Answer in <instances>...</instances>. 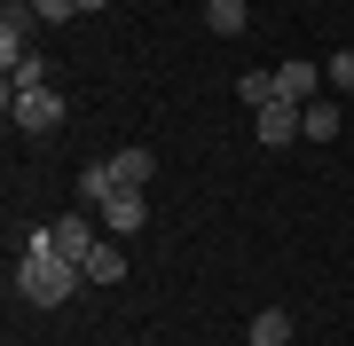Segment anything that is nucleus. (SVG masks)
<instances>
[{"instance_id": "13", "label": "nucleus", "mask_w": 354, "mask_h": 346, "mask_svg": "<svg viewBox=\"0 0 354 346\" xmlns=\"http://www.w3.org/2000/svg\"><path fill=\"white\" fill-rule=\"evenodd\" d=\"M118 276H127V252L102 236V244H95V260H87V283H118Z\"/></svg>"}, {"instance_id": "2", "label": "nucleus", "mask_w": 354, "mask_h": 346, "mask_svg": "<svg viewBox=\"0 0 354 346\" xmlns=\"http://www.w3.org/2000/svg\"><path fill=\"white\" fill-rule=\"evenodd\" d=\"M95 244H102L95 220H87V213H64V220H48V229H32V236H24V252H55V260H71V268H87Z\"/></svg>"}, {"instance_id": "8", "label": "nucleus", "mask_w": 354, "mask_h": 346, "mask_svg": "<svg viewBox=\"0 0 354 346\" xmlns=\"http://www.w3.org/2000/svg\"><path fill=\"white\" fill-rule=\"evenodd\" d=\"M102 166H111V181H118V189H150L158 157H150V150H118V157H102Z\"/></svg>"}, {"instance_id": "4", "label": "nucleus", "mask_w": 354, "mask_h": 346, "mask_svg": "<svg viewBox=\"0 0 354 346\" xmlns=\"http://www.w3.org/2000/svg\"><path fill=\"white\" fill-rule=\"evenodd\" d=\"M32 32H39V8H32V0H0V64L32 55Z\"/></svg>"}, {"instance_id": "17", "label": "nucleus", "mask_w": 354, "mask_h": 346, "mask_svg": "<svg viewBox=\"0 0 354 346\" xmlns=\"http://www.w3.org/2000/svg\"><path fill=\"white\" fill-rule=\"evenodd\" d=\"M330 87H346V95H354V48H346V55H330Z\"/></svg>"}, {"instance_id": "11", "label": "nucleus", "mask_w": 354, "mask_h": 346, "mask_svg": "<svg viewBox=\"0 0 354 346\" xmlns=\"http://www.w3.org/2000/svg\"><path fill=\"white\" fill-rule=\"evenodd\" d=\"M111 197H118L111 166H79V213H87V205H111Z\"/></svg>"}, {"instance_id": "12", "label": "nucleus", "mask_w": 354, "mask_h": 346, "mask_svg": "<svg viewBox=\"0 0 354 346\" xmlns=\"http://www.w3.org/2000/svg\"><path fill=\"white\" fill-rule=\"evenodd\" d=\"M330 134H339V110H330L323 95H315V103L299 110V142H330Z\"/></svg>"}, {"instance_id": "18", "label": "nucleus", "mask_w": 354, "mask_h": 346, "mask_svg": "<svg viewBox=\"0 0 354 346\" xmlns=\"http://www.w3.org/2000/svg\"><path fill=\"white\" fill-rule=\"evenodd\" d=\"M95 8H111V0H79V16H95Z\"/></svg>"}, {"instance_id": "9", "label": "nucleus", "mask_w": 354, "mask_h": 346, "mask_svg": "<svg viewBox=\"0 0 354 346\" xmlns=\"http://www.w3.org/2000/svg\"><path fill=\"white\" fill-rule=\"evenodd\" d=\"M244 24H252V8H244V0H205V32H213V39H236Z\"/></svg>"}, {"instance_id": "3", "label": "nucleus", "mask_w": 354, "mask_h": 346, "mask_svg": "<svg viewBox=\"0 0 354 346\" xmlns=\"http://www.w3.org/2000/svg\"><path fill=\"white\" fill-rule=\"evenodd\" d=\"M0 110H8L16 134H55L64 126V95L55 87H0Z\"/></svg>"}, {"instance_id": "15", "label": "nucleus", "mask_w": 354, "mask_h": 346, "mask_svg": "<svg viewBox=\"0 0 354 346\" xmlns=\"http://www.w3.org/2000/svg\"><path fill=\"white\" fill-rule=\"evenodd\" d=\"M236 95H244L252 110H260V103H276V71H244V79H236Z\"/></svg>"}, {"instance_id": "14", "label": "nucleus", "mask_w": 354, "mask_h": 346, "mask_svg": "<svg viewBox=\"0 0 354 346\" xmlns=\"http://www.w3.org/2000/svg\"><path fill=\"white\" fill-rule=\"evenodd\" d=\"M8 87H48V55H16V64H8Z\"/></svg>"}, {"instance_id": "7", "label": "nucleus", "mask_w": 354, "mask_h": 346, "mask_svg": "<svg viewBox=\"0 0 354 346\" xmlns=\"http://www.w3.org/2000/svg\"><path fill=\"white\" fill-rule=\"evenodd\" d=\"M276 95H283V103H315V95H323V71L315 64H276Z\"/></svg>"}, {"instance_id": "1", "label": "nucleus", "mask_w": 354, "mask_h": 346, "mask_svg": "<svg viewBox=\"0 0 354 346\" xmlns=\"http://www.w3.org/2000/svg\"><path fill=\"white\" fill-rule=\"evenodd\" d=\"M79 276H87V268H71V260H55V252H24V260H16V299L64 307V299L79 291Z\"/></svg>"}, {"instance_id": "6", "label": "nucleus", "mask_w": 354, "mask_h": 346, "mask_svg": "<svg viewBox=\"0 0 354 346\" xmlns=\"http://www.w3.org/2000/svg\"><path fill=\"white\" fill-rule=\"evenodd\" d=\"M142 220H150V197H142V189H118L111 205H102V229H111V236H134Z\"/></svg>"}, {"instance_id": "5", "label": "nucleus", "mask_w": 354, "mask_h": 346, "mask_svg": "<svg viewBox=\"0 0 354 346\" xmlns=\"http://www.w3.org/2000/svg\"><path fill=\"white\" fill-rule=\"evenodd\" d=\"M299 110H307V103H283V95H276V103H260V110H252L260 150H283V142H299Z\"/></svg>"}, {"instance_id": "10", "label": "nucleus", "mask_w": 354, "mask_h": 346, "mask_svg": "<svg viewBox=\"0 0 354 346\" xmlns=\"http://www.w3.org/2000/svg\"><path fill=\"white\" fill-rule=\"evenodd\" d=\"M244 346H291V315L283 307H260L252 331H244Z\"/></svg>"}, {"instance_id": "16", "label": "nucleus", "mask_w": 354, "mask_h": 346, "mask_svg": "<svg viewBox=\"0 0 354 346\" xmlns=\"http://www.w3.org/2000/svg\"><path fill=\"white\" fill-rule=\"evenodd\" d=\"M32 8H39V24H71V16H79V0H32Z\"/></svg>"}]
</instances>
